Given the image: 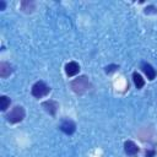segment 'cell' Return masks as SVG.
<instances>
[{"mask_svg":"<svg viewBox=\"0 0 157 157\" xmlns=\"http://www.w3.org/2000/svg\"><path fill=\"white\" fill-rule=\"evenodd\" d=\"M42 107L45 109V112H48L49 114L54 115L59 105H58V103H56L55 101H52V99H49V101H45V102H43V103H42Z\"/></svg>","mask_w":157,"mask_h":157,"instance_id":"8992f818","label":"cell"},{"mask_svg":"<svg viewBox=\"0 0 157 157\" xmlns=\"http://www.w3.org/2000/svg\"><path fill=\"white\" fill-rule=\"evenodd\" d=\"M80 71V66L76 61H70L65 65V72L67 76H75Z\"/></svg>","mask_w":157,"mask_h":157,"instance_id":"5b68a950","label":"cell"},{"mask_svg":"<svg viewBox=\"0 0 157 157\" xmlns=\"http://www.w3.org/2000/svg\"><path fill=\"white\" fill-rule=\"evenodd\" d=\"M60 130L64 131V132L67 134V135H71V134L76 130V125H75V123H74L72 120L66 119V120H63V121H61V124H60Z\"/></svg>","mask_w":157,"mask_h":157,"instance_id":"277c9868","label":"cell"},{"mask_svg":"<svg viewBox=\"0 0 157 157\" xmlns=\"http://www.w3.org/2000/svg\"><path fill=\"white\" fill-rule=\"evenodd\" d=\"M141 67H142V71L145 72V75L147 76L148 80H153V78L156 77V70L153 69L152 65H150V64H147V63H144Z\"/></svg>","mask_w":157,"mask_h":157,"instance_id":"ba28073f","label":"cell"},{"mask_svg":"<svg viewBox=\"0 0 157 157\" xmlns=\"http://www.w3.org/2000/svg\"><path fill=\"white\" fill-rule=\"evenodd\" d=\"M71 88L75 93H83L86 92L88 88H90V81L86 76H80L77 78H75L72 82H71Z\"/></svg>","mask_w":157,"mask_h":157,"instance_id":"6da1fadb","label":"cell"},{"mask_svg":"<svg viewBox=\"0 0 157 157\" xmlns=\"http://www.w3.org/2000/svg\"><path fill=\"white\" fill-rule=\"evenodd\" d=\"M132 80H134V83H135V86H136V88H142L144 87V85H145V81H144V78H142V76L140 75V74H137V72H134L132 74Z\"/></svg>","mask_w":157,"mask_h":157,"instance_id":"30bf717a","label":"cell"},{"mask_svg":"<svg viewBox=\"0 0 157 157\" xmlns=\"http://www.w3.org/2000/svg\"><path fill=\"white\" fill-rule=\"evenodd\" d=\"M50 92L49 86H47L43 81H38L32 86V94L36 98H42L44 96H47Z\"/></svg>","mask_w":157,"mask_h":157,"instance_id":"7a4b0ae2","label":"cell"},{"mask_svg":"<svg viewBox=\"0 0 157 157\" xmlns=\"http://www.w3.org/2000/svg\"><path fill=\"white\" fill-rule=\"evenodd\" d=\"M21 9L25 12H32L33 9H34V2H32V1H22L21 2Z\"/></svg>","mask_w":157,"mask_h":157,"instance_id":"8fae6325","label":"cell"},{"mask_svg":"<svg viewBox=\"0 0 157 157\" xmlns=\"http://www.w3.org/2000/svg\"><path fill=\"white\" fill-rule=\"evenodd\" d=\"M4 9H5V2L0 1V10H4Z\"/></svg>","mask_w":157,"mask_h":157,"instance_id":"9a60e30c","label":"cell"},{"mask_svg":"<svg viewBox=\"0 0 157 157\" xmlns=\"http://www.w3.org/2000/svg\"><path fill=\"white\" fill-rule=\"evenodd\" d=\"M124 151H125V153L129 155V156H135V155L139 152V147L136 146L135 142H132V141H126V142L124 144Z\"/></svg>","mask_w":157,"mask_h":157,"instance_id":"52a82bcc","label":"cell"},{"mask_svg":"<svg viewBox=\"0 0 157 157\" xmlns=\"http://www.w3.org/2000/svg\"><path fill=\"white\" fill-rule=\"evenodd\" d=\"M117 69H118L117 65H109V66L105 67V72H112V71H114V70H117Z\"/></svg>","mask_w":157,"mask_h":157,"instance_id":"4fadbf2b","label":"cell"},{"mask_svg":"<svg viewBox=\"0 0 157 157\" xmlns=\"http://www.w3.org/2000/svg\"><path fill=\"white\" fill-rule=\"evenodd\" d=\"M10 103H11V101H10V98H7L6 96H1V97H0V109H1V110H6L7 107L10 105Z\"/></svg>","mask_w":157,"mask_h":157,"instance_id":"7c38bea8","label":"cell"},{"mask_svg":"<svg viewBox=\"0 0 157 157\" xmlns=\"http://www.w3.org/2000/svg\"><path fill=\"white\" fill-rule=\"evenodd\" d=\"M155 156V151H146V157H153Z\"/></svg>","mask_w":157,"mask_h":157,"instance_id":"5bb4252c","label":"cell"},{"mask_svg":"<svg viewBox=\"0 0 157 157\" xmlns=\"http://www.w3.org/2000/svg\"><path fill=\"white\" fill-rule=\"evenodd\" d=\"M7 120L10 123H18L21 121L23 118H25V109L23 107H20V105H16L9 114H7Z\"/></svg>","mask_w":157,"mask_h":157,"instance_id":"3957f363","label":"cell"},{"mask_svg":"<svg viewBox=\"0 0 157 157\" xmlns=\"http://www.w3.org/2000/svg\"><path fill=\"white\" fill-rule=\"evenodd\" d=\"M11 72H12V67H11L10 64H7V63H1L0 64V76L1 77L5 78V77L10 76Z\"/></svg>","mask_w":157,"mask_h":157,"instance_id":"9c48e42d","label":"cell"}]
</instances>
